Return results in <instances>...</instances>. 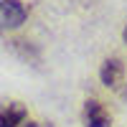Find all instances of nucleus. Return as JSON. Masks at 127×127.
Returning <instances> with one entry per match:
<instances>
[{"label": "nucleus", "instance_id": "f257e3e1", "mask_svg": "<svg viewBox=\"0 0 127 127\" xmlns=\"http://www.w3.org/2000/svg\"><path fill=\"white\" fill-rule=\"evenodd\" d=\"M28 18V8L20 0H0V26L3 28H18Z\"/></svg>", "mask_w": 127, "mask_h": 127}, {"label": "nucleus", "instance_id": "f03ea898", "mask_svg": "<svg viewBox=\"0 0 127 127\" xmlns=\"http://www.w3.org/2000/svg\"><path fill=\"white\" fill-rule=\"evenodd\" d=\"M84 127H112V117L102 102L97 99L84 102Z\"/></svg>", "mask_w": 127, "mask_h": 127}, {"label": "nucleus", "instance_id": "423d86ee", "mask_svg": "<svg viewBox=\"0 0 127 127\" xmlns=\"http://www.w3.org/2000/svg\"><path fill=\"white\" fill-rule=\"evenodd\" d=\"M122 38H125V43H127V26H125V31H122Z\"/></svg>", "mask_w": 127, "mask_h": 127}, {"label": "nucleus", "instance_id": "39448f33", "mask_svg": "<svg viewBox=\"0 0 127 127\" xmlns=\"http://www.w3.org/2000/svg\"><path fill=\"white\" fill-rule=\"evenodd\" d=\"M23 127H51V125H41V122H26Z\"/></svg>", "mask_w": 127, "mask_h": 127}, {"label": "nucleus", "instance_id": "7ed1b4c3", "mask_svg": "<svg viewBox=\"0 0 127 127\" xmlns=\"http://www.w3.org/2000/svg\"><path fill=\"white\" fill-rule=\"evenodd\" d=\"M99 79L104 87H109V89H117L122 79H125V61L117 59V56H112L102 64V69H99Z\"/></svg>", "mask_w": 127, "mask_h": 127}, {"label": "nucleus", "instance_id": "20e7f679", "mask_svg": "<svg viewBox=\"0 0 127 127\" xmlns=\"http://www.w3.org/2000/svg\"><path fill=\"white\" fill-rule=\"evenodd\" d=\"M28 120V109L20 102L0 104V127H23Z\"/></svg>", "mask_w": 127, "mask_h": 127}]
</instances>
